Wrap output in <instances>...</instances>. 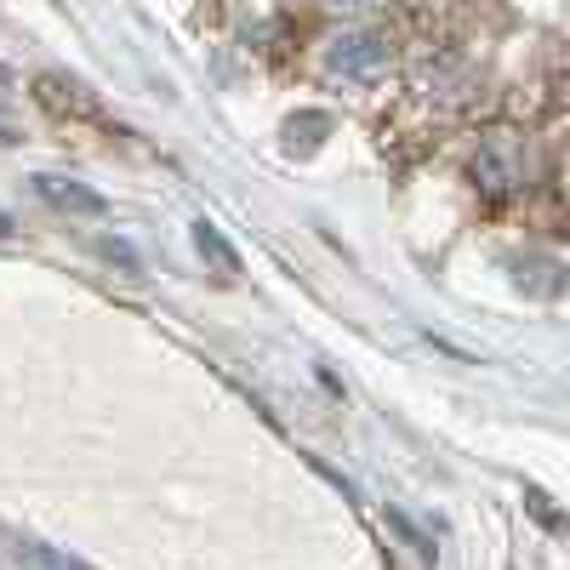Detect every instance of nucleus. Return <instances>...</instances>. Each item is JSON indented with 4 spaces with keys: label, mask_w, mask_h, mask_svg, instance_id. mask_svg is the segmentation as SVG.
Returning a JSON list of instances; mask_svg holds the SVG:
<instances>
[{
    "label": "nucleus",
    "mask_w": 570,
    "mask_h": 570,
    "mask_svg": "<svg viewBox=\"0 0 570 570\" xmlns=\"http://www.w3.org/2000/svg\"><path fill=\"white\" fill-rule=\"evenodd\" d=\"M325 63H331V75H343V80H383L389 63H394V52H389L383 35L354 29V35H337V40L325 46Z\"/></svg>",
    "instance_id": "nucleus-1"
},
{
    "label": "nucleus",
    "mask_w": 570,
    "mask_h": 570,
    "mask_svg": "<svg viewBox=\"0 0 570 570\" xmlns=\"http://www.w3.org/2000/svg\"><path fill=\"white\" fill-rule=\"evenodd\" d=\"M35 195H40L46 206L69 212V217H109V200L98 195V188L75 183V177H35Z\"/></svg>",
    "instance_id": "nucleus-2"
},
{
    "label": "nucleus",
    "mask_w": 570,
    "mask_h": 570,
    "mask_svg": "<svg viewBox=\"0 0 570 570\" xmlns=\"http://www.w3.org/2000/svg\"><path fill=\"white\" fill-rule=\"evenodd\" d=\"M473 177H480L485 188H497V195H508V188L519 183V166L502 155V142H497V149H485L480 160H473Z\"/></svg>",
    "instance_id": "nucleus-3"
},
{
    "label": "nucleus",
    "mask_w": 570,
    "mask_h": 570,
    "mask_svg": "<svg viewBox=\"0 0 570 570\" xmlns=\"http://www.w3.org/2000/svg\"><path fill=\"white\" fill-rule=\"evenodd\" d=\"M195 246H200V257H206V263H217L223 274H240V252H234L212 223H195Z\"/></svg>",
    "instance_id": "nucleus-4"
},
{
    "label": "nucleus",
    "mask_w": 570,
    "mask_h": 570,
    "mask_svg": "<svg viewBox=\"0 0 570 570\" xmlns=\"http://www.w3.org/2000/svg\"><path fill=\"white\" fill-rule=\"evenodd\" d=\"M23 559H29L35 570H91L86 559H75V553H52V548H23Z\"/></svg>",
    "instance_id": "nucleus-5"
},
{
    "label": "nucleus",
    "mask_w": 570,
    "mask_h": 570,
    "mask_svg": "<svg viewBox=\"0 0 570 570\" xmlns=\"http://www.w3.org/2000/svg\"><path fill=\"white\" fill-rule=\"evenodd\" d=\"M389 525H394V531H400V537H405V542H411V548L422 553V559H434V537H422V531L411 525V519H405L400 508H389Z\"/></svg>",
    "instance_id": "nucleus-6"
},
{
    "label": "nucleus",
    "mask_w": 570,
    "mask_h": 570,
    "mask_svg": "<svg viewBox=\"0 0 570 570\" xmlns=\"http://www.w3.org/2000/svg\"><path fill=\"white\" fill-rule=\"evenodd\" d=\"M525 502H531V513L542 519V525H548V531H559V513L548 508V497H542V491H525Z\"/></svg>",
    "instance_id": "nucleus-7"
},
{
    "label": "nucleus",
    "mask_w": 570,
    "mask_h": 570,
    "mask_svg": "<svg viewBox=\"0 0 570 570\" xmlns=\"http://www.w3.org/2000/svg\"><path fill=\"white\" fill-rule=\"evenodd\" d=\"M325 7H337V12H360V7H371V0H325Z\"/></svg>",
    "instance_id": "nucleus-8"
},
{
    "label": "nucleus",
    "mask_w": 570,
    "mask_h": 570,
    "mask_svg": "<svg viewBox=\"0 0 570 570\" xmlns=\"http://www.w3.org/2000/svg\"><path fill=\"white\" fill-rule=\"evenodd\" d=\"M7 234H12V217H7V212H0V240H7Z\"/></svg>",
    "instance_id": "nucleus-9"
}]
</instances>
